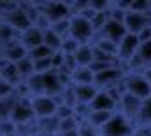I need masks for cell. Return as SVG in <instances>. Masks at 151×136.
<instances>
[{"instance_id": "obj_4", "label": "cell", "mask_w": 151, "mask_h": 136, "mask_svg": "<svg viewBox=\"0 0 151 136\" xmlns=\"http://www.w3.org/2000/svg\"><path fill=\"white\" fill-rule=\"evenodd\" d=\"M139 45H141V42H139V37H137V35L127 33L125 38L118 44V59H121V61H130V59L137 54Z\"/></svg>"}, {"instance_id": "obj_14", "label": "cell", "mask_w": 151, "mask_h": 136, "mask_svg": "<svg viewBox=\"0 0 151 136\" xmlns=\"http://www.w3.org/2000/svg\"><path fill=\"white\" fill-rule=\"evenodd\" d=\"M28 56L34 59V61H39V59H46V58H51L53 56V51L47 47V45H39L35 49H32L30 52H28Z\"/></svg>"}, {"instance_id": "obj_2", "label": "cell", "mask_w": 151, "mask_h": 136, "mask_svg": "<svg viewBox=\"0 0 151 136\" xmlns=\"http://www.w3.org/2000/svg\"><path fill=\"white\" fill-rule=\"evenodd\" d=\"M70 37L79 44H90L95 37V30L91 23L81 16H72L70 19Z\"/></svg>"}, {"instance_id": "obj_7", "label": "cell", "mask_w": 151, "mask_h": 136, "mask_svg": "<svg viewBox=\"0 0 151 136\" xmlns=\"http://www.w3.org/2000/svg\"><path fill=\"white\" fill-rule=\"evenodd\" d=\"M90 108H91L93 112H116L118 103L109 96L107 91H102V89H100V91L97 93V96L93 98V101L90 103Z\"/></svg>"}, {"instance_id": "obj_13", "label": "cell", "mask_w": 151, "mask_h": 136, "mask_svg": "<svg viewBox=\"0 0 151 136\" xmlns=\"http://www.w3.org/2000/svg\"><path fill=\"white\" fill-rule=\"evenodd\" d=\"M16 67H18L19 75H21V77H25V79H28V77H32V75L35 73V72H34V59H32L30 56H27V58L19 59V61L16 63Z\"/></svg>"}, {"instance_id": "obj_17", "label": "cell", "mask_w": 151, "mask_h": 136, "mask_svg": "<svg viewBox=\"0 0 151 136\" xmlns=\"http://www.w3.org/2000/svg\"><path fill=\"white\" fill-rule=\"evenodd\" d=\"M139 37V42L141 44H146V42H151V26H146L141 33L137 35Z\"/></svg>"}, {"instance_id": "obj_3", "label": "cell", "mask_w": 151, "mask_h": 136, "mask_svg": "<svg viewBox=\"0 0 151 136\" xmlns=\"http://www.w3.org/2000/svg\"><path fill=\"white\" fill-rule=\"evenodd\" d=\"M34 91V89H32ZM32 108L35 112L39 119H44V117H53L56 113V103L55 100L46 94V93H35L34 91V96H32Z\"/></svg>"}, {"instance_id": "obj_1", "label": "cell", "mask_w": 151, "mask_h": 136, "mask_svg": "<svg viewBox=\"0 0 151 136\" xmlns=\"http://www.w3.org/2000/svg\"><path fill=\"white\" fill-rule=\"evenodd\" d=\"M125 87H127V93H130L132 96H135L142 101L151 96V86L146 80L144 73H128V75H125Z\"/></svg>"}, {"instance_id": "obj_12", "label": "cell", "mask_w": 151, "mask_h": 136, "mask_svg": "<svg viewBox=\"0 0 151 136\" xmlns=\"http://www.w3.org/2000/svg\"><path fill=\"white\" fill-rule=\"evenodd\" d=\"M137 124L139 126H151V96L142 101L139 117H137Z\"/></svg>"}, {"instance_id": "obj_6", "label": "cell", "mask_w": 151, "mask_h": 136, "mask_svg": "<svg viewBox=\"0 0 151 136\" xmlns=\"http://www.w3.org/2000/svg\"><path fill=\"white\" fill-rule=\"evenodd\" d=\"M127 33H128V32H127L125 25H123V23H118V21H113V19H109V21L106 23V26L99 32V35H100L102 38H107V40H111L114 44H119V42L125 38Z\"/></svg>"}, {"instance_id": "obj_18", "label": "cell", "mask_w": 151, "mask_h": 136, "mask_svg": "<svg viewBox=\"0 0 151 136\" xmlns=\"http://www.w3.org/2000/svg\"><path fill=\"white\" fill-rule=\"evenodd\" d=\"M144 77H146V80L150 82V86H151V67H148L144 70Z\"/></svg>"}, {"instance_id": "obj_5", "label": "cell", "mask_w": 151, "mask_h": 136, "mask_svg": "<svg viewBox=\"0 0 151 136\" xmlns=\"http://www.w3.org/2000/svg\"><path fill=\"white\" fill-rule=\"evenodd\" d=\"M146 26H151V18L148 14H141V12H134L128 11L125 16V28L128 33L139 35Z\"/></svg>"}, {"instance_id": "obj_9", "label": "cell", "mask_w": 151, "mask_h": 136, "mask_svg": "<svg viewBox=\"0 0 151 136\" xmlns=\"http://www.w3.org/2000/svg\"><path fill=\"white\" fill-rule=\"evenodd\" d=\"M74 56L79 67H90L93 63V47H91V44L79 45L77 51L74 52Z\"/></svg>"}, {"instance_id": "obj_11", "label": "cell", "mask_w": 151, "mask_h": 136, "mask_svg": "<svg viewBox=\"0 0 151 136\" xmlns=\"http://www.w3.org/2000/svg\"><path fill=\"white\" fill-rule=\"evenodd\" d=\"M72 80L76 84H93L95 73L90 70V67H77V70L72 73Z\"/></svg>"}, {"instance_id": "obj_8", "label": "cell", "mask_w": 151, "mask_h": 136, "mask_svg": "<svg viewBox=\"0 0 151 136\" xmlns=\"http://www.w3.org/2000/svg\"><path fill=\"white\" fill-rule=\"evenodd\" d=\"M99 91L100 89L95 84H76L74 86V94H76V98H77V101L86 103V105H90V103L93 101V98L97 96Z\"/></svg>"}, {"instance_id": "obj_16", "label": "cell", "mask_w": 151, "mask_h": 136, "mask_svg": "<svg viewBox=\"0 0 151 136\" xmlns=\"http://www.w3.org/2000/svg\"><path fill=\"white\" fill-rule=\"evenodd\" d=\"M51 70H53L51 58H46V59L34 61V72H35V73H46V72H51Z\"/></svg>"}, {"instance_id": "obj_15", "label": "cell", "mask_w": 151, "mask_h": 136, "mask_svg": "<svg viewBox=\"0 0 151 136\" xmlns=\"http://www.w3.org/2000/svg\"><path fill=\"white\" fill-rule=\"evenodd\" d=\"M137 56L142 59V63L146 65V68L151 67V42H146V44H141L139 45Z\"/></svg>"}, {"instance_id": "obj_10", "label": "cell", "mask_w": 151, "mask_h": 136, "mask_svg": "<svg viewBox=\"0 0 151 136\" xmlns=\"http://www.w3.org/2000/svg\"><path fill=\"white\" fill-rule=\"evenodd\" d=\"M114 112H93L91 110V113H90V117H88V122L93 126V127H97V129H102L111 119H113Z\"/></svg>"}]
</instances>
